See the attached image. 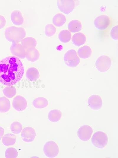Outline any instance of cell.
Wrapping results in <instances>:
<instances>
[{
  "label": "cell",
  "mask_w": 118,
  "mask_h": 158,
  "mask_svg": "<svg viewBox=\"0 0 118 158\" xmlns=\"http://www.w3.org/2000/svg\"><path fill=\"white\" fill-rule=\"evenodd\" d=\"M24 73V67L20 59L14 55L0 60V83L11 86L19 82Z\"/></svg>",
  "instance_id": "6da1fadb"
},
{
  "label": "cell",
  "mask_w": 118,
  "mask_h": 158,
  "mask_svg": "<svg viewBox=\"0 0 118 158\" xmlns=\"http://www.w3.org/2000/svg\"><path fill=\"white\" fill-rule=\"evenodd\" d=\"M26 35V31L22 27L9 26L6 28L4 31L5 39L8 41L12 43L21 42Z\"/></svg>",
  "instance_id": "7a4b0ae2"
},
{
  "label": "cell",
  "mask_w": 118,
  "mask_h": 158,
  "mask_svg": "<svg viewBox=\"0 0 118 158\" xmlns=\"http://www.w3.org/2000/svg\"><path fill=\"white\" fill-rule=\"evenodd\" d=\"M108 139L107 135L102 131H97L94 134L91 139V142L95 147L103 149L107 145Z\"/></svg>",
  "instance_id": "3957f363"
},
{
  "label": "cell",
  "mask_w": 118,
  "mask_h": 158,
  "mask_svg": "<svg viewBox=\"0 0 118 158\" xmlns=\"http://www.w3.org/2000/svg\"><path fill=\"white\" fill-rule=\"evenodd\" d=\"M63 60L66 65L71 68L76 67L80 62L76 52L72 49L68 50L65 53Z\"/></svg>",
  "instance_id": "277c9868"
},
{
  "label": "cell",
  "mask_w": 118,
  "mask_h": 158,
  "mask_svg": "<svg viewBox=\"0 0 118 158\" xmlns=\"http://www.w3.org/2000/svg\"><path fill=\"white\" fill-rule=\"evenodd\" d=\"M112 64L110 58L106 55L99 56L96 60L95 63L96 69L101 73L105 72L108 71L110 68Z\"/></svg>",
  "instance_id": "5b68a950"
},
{
  "label": "cell",
  "mask_w": 118,
  "mask_h": 158,
  "mask_svg": "<svg viewBox=\"0 0 118 158\" xmlns=\"http://www.w3.org/2000/svg\"><path fill=\"white\" fill-rule=\"evenodd\" d=\"M43 151L47 157L54 158L59 154V149L58 144L55 141H49L45 144Z\"/></svg>",
  "instance_id": "8992f818"
},
{
  "label": "cell",
  "mask_w": 118,
  "mask_h": 158,
  "mask_svg": "<svg viewBox=\"0 0 118 158\" xmlns=\"http://www.w3.org/2000/svg\"><path fill=\"white\" fill-rule=\"evenodd\" d=\"M111 22L110 18L107 15H101L96 17L94 21V24L96 28L102 30L106 29Z\"/></svg>",
  "instance_id": "52a82bcc"
},
{
  "label": "cell",
  "mask_w": 118,
  "mask_h": 158,
  "mask_svg": "<svg viewBox=\"0 0 118 158\" xmlns=\"http://www.w3.org/2000/svg\"><path fill=\"white\" fill-rule=\"evenodd\" d=\"M57 5L59 10L66 14L71 13L75 7V3L73 0H58Z\"/></svg>",
  "instance_id": "ba28073f"
},
{
  "label": "cell",
  "mask_w": 118,
  "mask_h": 158,
  "mask_svg": "<svg viewBox=\"0 0 118 158\" xmlns=\"http://www.w3.org/2000/svg\"><path fill=\"white\" fill-rule=\"evenodd\" d=\"M93 132V129L90 126L83 125L81 126L78 129L77 135L81 140L87 141L91 138Z\"/></svg>",
  "instance_id": "9c48e42d"
},
{
  "label": "cell",
  "mask_w": 118,
  "mask_h": 158,
  "mask_svg": "<svg viewBox=\"0 0 118 158\" xmlns=\"http://www.w3.org/2000/svg\"><path fill=\"white\" fill-rule=\"evenodd\" d=\"M10 50L13 55L20 59H23L25 58L26 50L20 43L12 42Z\"/></svg>",
  "instance_id": "30bf717a"
},
{
  "label": "cell",
  "mask_w": 118,
  "mask_h": 158,
  "mask_svg": "<svg viewBox=\"0 0 118 158\" xmlns=\"http://www.w3.org/2000/svg\"><path fill=\"white\" fill-rule=\"evenodd\" d=\"M27 102L26 98L23 96L18 95L13 99L12 106L14 108L18 111L24 110L27 106Z\"/></svg>",
  "instance_id": "8fae6325"
},
{
  "label": "cell",
  "mask_w": 118,
  "mask_h": 158,
  "mask_svg": "<svg viewBox=\"0 0 118 158\" xmlns=\"http://www.w3.org/2000/svg\"><path fill=\"white\" fill-rule=\"evenodd\" d=\"M21 137L23 141L26 142H31L35 139L36 136L34 129L30 126L24 127L22 131Z\"/></svg>",
  "instance_id": "7c38bea8"
},
{
  "label": "cell",
  "mask_w": 118,
  "mask_h": 158,
  "mask_svg": "<svg viewBox=\"0 0 118 158\" xmlns=\"http://www.w3.org/2000/svg\"><path fill=\"white\" fill-rule=\"evenodd\" d=\"M101 98L98 95H93L90 96L88 100V105L89 108L94 110L101 109L102 106Z\"/></svg>",
  "instance_id": "4fadbf2b"
},
{
  "label": "cell",
  "mask_w": 118,
  "mask_h": 158,
  "mask_svg": "<svg viewBox=\"0 0 118 158\" xmlns=\"http://www.w3.org/2000/svg\"><path fill=\"white\" fill-rule=\"evenodd\" d=\"M40 55V52L35 47L30 48L26 50L25 58L30 62L36 61L39 59Z\"/></svg>",
  "instance_id": "5bb4252c"
},
{
  "label": "cell",
  "mask_w": 118,
  "mask_h": 158,
  "mask_svg": "<svg viewBox=\"0 0 118 158\" xmlns=\"http://www.w3.org/2000/svg\"><path fill=\"white\" fill-rule=\"evenodd\" d=\"M10 19L12 23L16 26L21 25L24 22V19L22 13L17 10H14L11 12Z\"/></svg>",
  "instance_id": "9a60e30c"
},
{
  "label": "cell",
  "mask_w": 118,
  "mask_h": 158,
  "mask_svg": "<svg viewBox=\"0 0 118 158\" xmlns=\"http://www.w3.org/2000/svg\"><path fill=\"white\" fill-rule=\"evenodd\" d=\"M86 37L85 34L82 32L74 34L72 38V44L77 47H79L85 43Z\"/></svg>",
  "instance_id": "2e32d148"
},
{
  "label": "cell",
  "mask_w": 118,
  "mask_h": 158,
  "mask_svg": "<svg viewBox=\"0 0 118 158\" xmlns=\"http://www.w3.org/2000/svg\"><path fill=\"white\" fill-rule=\"evenodd\" d=\"M92 52V49L89 46L84 45L78 49L77 53L80 58L86 59L91 56Z\"/></svg>",
  "instance_id": "e0dca14e"
},
{
  "label": "cell",
  "mask_w": 118,
  "mask_h": 158,
  "mask_svg": "<svg viewBox=\"0 0 118 158\" xmlns=\"http://www.w3.org/2000/svg\"><path fill=\"white\" fill-rule=\"evenodd\" d=\"M25 75L27 79L33 81L39 78L40 73L37 68L32 67L27 69Z\"/></svg>",
  "instance_id": "ac0fdd59"
},
{
  "label": "cell",
  "mask_w": 118,
  "mask_h": 158,
  "mask_svg": "<svg viewBox=\"0 0 118 158\" xmlns=\"http://www.w3.org/2000/svg\"><path fill=\"white\" fill-rule=\"evenodd\" d=\"M48 100L45 98L42 97H37L33 100L32 102L33 106L38 109L43 108L48 105Z\"/></svg>",
  "instance_id": "d6986e66"
},
{
  "label": "cell",
  "mask_w": 118,
  "mask_h": 158,
  "mask_svg": "<svg viewBox=\"0 0 118 158\" xmlns=\"http://www.w3.org/2000/svg\"><path fill=\"white\" fill-rule=\"evenodd\" d=\"M16 136L12 133L5 134L2 137V141L3 144L5 146L13 145L15 143Z\"/></svg>",
  "instance_id": "ffe728a7"
},
{
  "label": "cell",
  "mask_w": 118,
  "mask_h": 158,
  "mask_svg": "<svg viewBox=\"0 0 118 158\" xmlns=\"http://www.w3.org/2000/svg\"><path fill=\"white\" fill-rule=\"evenodd\" d=\"M82 28L81 22L77 19H73L70 21L68 25V28L70 32L75 33L80 31Z\"/></svg>",
  "instance_id": "44dd1931"
},
{
  "label": "cell",
  "mask_w": 118,
  "mask_h": 158,
  "mask_svg": "<svg viewBox=\"0 0 118 158\" xmlns=\"http://www.w3.org/2000/svg\"><path fill=\"white\" fill-rule=\"evenodd\" d=\"M66 21L65 16L63 14L58 13L55 14L52 18V23L54 25L60 27L63 25Z\"/></svg>",
  "instance_id": "7402d4cb"
},
{
  "label": "cell",
  "mask_w": 118,
  "mask_h": 158,
  "mask_svg": "<svg viewBox=\"0 0 118 158\" xmlns=\"http://www.w3.org/2000/svg\"><path fill=\"white\" fill-rule=\"evenodd\" d=\"M62 117L61 111L58 109H55L49 111L48 115V119L52 122L59 121Z\"/></svg>",
  "instance_id": "603a6c76"
},
{
  "label": "cell",
  "mask_w": 118,
  "mask_h": 158,
  "mask_svg": "<svg viewBox=\"0 0 118 158\" xmlns=\"http://www.w3.org/2000/svg\"><path fill=\"white\" fill-rule=\"evenodd\" d=\"M11 108V104L9 100L6 97H0V113L8 112Z\"/></svg>",
  "instance_id": "cb8c5ba5"
},
{
  "label": "cell",
  "mask_w": 118,
  "mask_h": 158,
  "mask_svg": "<svg viewBox=\"0 0 118 158\" xmlns=\"http://www.w3.org/2000/svg\"><path fill=\"white\" fill-rule=\"evenodd\" d=\"M21 44L25 49L35 47L37 42L35 38L30 37H25L21 41Z\"/></svg>",
  "instance_id": "d4e9b609"
},
{
  "label": "cell",
  "mask_w": 118,
  "mask_h": 158,
  "mask_svg": "<svg viewBox=\"0 0 118 158\" xmlns=\"http://www.w3.org/2000/svg\"><path fill=\"white\" fill-rule=\"evenodd\" d=\"M59 40L62 42L66 43L71 40V34L70 32L66 29L62 30L60 32L58 35Z\"/></svg>",
  "instance_id": "484cf974"
},
{
  "label": "cell",
  "mask_w": 118,
  "mask_h": 158,
  "mask_svg": "<svg viewBox=\"0 0 118 158\" xmlns=\"http://www.w3.org/2000/svg\"><path fill=\"white\" fill-rule=\"evenodd\" d=\"M3 94L7 98H11L17 94L16 88L14 87L7 86L4 87L2 90Z\"/></svg>",
  "instance_id": "4316f807"
},
{
  "label": "cell",
  "mask_w": 118,
  "mask_h": 158,
  "mask_svg": "<svg viewBox=\"0 0 118 158\" xmlns=\"http://www.w3.org/2000/svg\"><path fill=\"white\" fill-rule=\"evenodd\" d=\"M56 32V29L52 24H48L45 27L44 34L47 37H50L53 36Z\"/></svg>",
  "instance_id": "83f0119b"
},
{
  "label": "cell",
  "mask_w": 118,
  "mask_h": 158,
  "mask_svg": "<svg viewBox=\"0 0 118 158\" xmlns=\"http://www.w3.org/2000/svg\"><path fill=\"white\" fill-rule=\"evenodd\" d=\"M23 127L22 124L19 121L12 122L10 126V130L11 132L16 134H19L22 131Z\"/></svg>",
  "instance_id": "f1b7e54d"
},
{
  "label": "cell",
  "mask_w": 118,
  "mask_h": 158,
  "mask_svg": "<svg viewBox=\"0 0 118 158\" xmlns=\"http://www.w3.org/2000/svg\"><path fill=\"white\" fill-rule=\"evenodd\" d=\"M18 156V152L15 148L9 147L7 148L5 152V156L6 158H15Z\"/></svg>",
  "instance_id": "f546056e"
},
{
  "label": "cell",
  "mask_w": 118,
  "mask_h": 158,
  "mask_svg": "<svg viewBox=\"0 0 118 158\" xmlns=\"http://www.w3.org/2000/svg\"><path fill=\"white\" fill-rule=\"evenodd\" d=\"M118 25L113 27L110 32V36L113 40H118Z\"/></svg>",
  "instance_id": "4dcf8cb0"
},
{
  "label": "cell",
  "mask_w": 118,
  "mask_h": 158,
  "mask_svg": "<svg viewBox=\"0 0 118 158\" xmlns=\"http://www.w3.org/2000/svg\"><path fill=\"white\" fill-rule=\"evenodd\" d=\"M6 24V20L3 16L0 15V29L4 28Z\"/></svg>",
  "instance_id": "1f68e13d"
},
{
  "label": "cell",
  "mask_w": 118,
  "mask_h": 158,
  "mask_svg": "<svg viewBox=\"0 0 118 158\" xmlns=\"http://www.w3.org/2000/svg\"><path fill=\"white\" fill-rule=\"evenodd\" d=\"M4 130L3 127L0 126V141L4 136Z\"/></svg>",
  "instance_id": "d6a6232c"
}]
</instances>
